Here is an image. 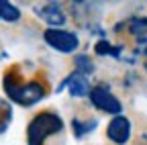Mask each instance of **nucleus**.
I'll list each match as a JSON object with an SVG mask.
<instances>
[{"mask_svg":"<svg viewBox=\"0 0 147 145\" xmlns=\"http://www.w3.org/2000/svg\"><path fill=\"white\" fill-rule=\"evenodd\" d=\"M63 129V121L59 119V115H55L51 111L39 113L31 123H29V129H27V143L29 145H45V141L59 133Z\"/></svg>","mask_w":147,"mask_h":145,"instance_id":"1","label":"nucleus"},{"mask_svg":"<svg viewBox=\"0 0 147 145\" xmlns=\"http://www.w3.org/2000/svg\"><path fill=\"white\" fill-rule=\"evenodd\" d=\"M4 90L12 102L23 104V106H31L35 102H39L45 96V88L39 82H10L8 78H4Z\"/></svg>","mask_w":147,"mask_h":145,"instance_id":"2","label":"nucleus"},{"mask_svg":"<svg viewBox=\"0 0 147 145\" xmlns=\"http://www.w3.org/2000/svg\"><path fill=\"white\" fill-rule=\"evenodd\" d=\"M43 39H45V43L51 49L59 51V53H71V51H76L78 45H80L78 35L71 33V31H63V29H47L45 35H43Z\"/></svg>","mask_w":147,"mask_h":145,"instance_id":"3","label":"nucleus"},{"mask_svg":"<svg viewBox=\"0 0 147 145\" xmlns=\"http://www.w3.org/2000/svg\"><path fill=\"white\" fill-rule=\"evenodd\" d=\"M90 100H92V104H94L98 111L117 115V117H119V113H121V102H119V98H115L106 88H100V86H98V88H94V90H90Z\"/></svg>","mask_w":147,"mask_h":145,"instance_id":"4","label":"nucleus"},{"mask_svg":"<svg viewBox=\"0 0 147 145\" xmlns=\"http://www.w3.org/2000/svg\"><path fill=\"white\" fill-rule=\"evenodd\" d=\"M106 135H108L110 141H115V143L123 145V143L129 141V137H131V123H129L125 117L119 115V117H115L113 121L108 123V127H106Z\"/></svg>","mask_w":147,"mask_h":145,"instance_id":"5","label":"nucleus"},{"mask_svg":"<svg viewBox=\"0 0 147 145\" xmlns=\"http://www.w3.org/2000/svg\"><path fill=\"white\" fill-rule=\"evenodd\" d=\"M35 10H37V14H39V19H41V21H45V23H49V25H51V29H53V27H57V25H63V23H65V14H63V10H61L57 4L47 2V4L37 6Z\"/></svg>","mask_w":147,"mask_h":145,"instance_id":"6","label":"nucleus"},{"mask_svg":"<svg viewBox=\"0 0 147 145\" xmlns=\"http://www.w3.org/2000/svg\"><path fill=\"white\" fill-rule=\"evenodd\" d=\"M67 88H69V94L71 96H84L90 92V88H88V80L84 74H80V71H76V74H71L67 80Z\"/></svg>","mask_w":147,"mask_h":145,"instance_id":"7","label":"nucleus"},{"mask_svg":"<svg viewBox=\"0 0 147 145\" xmlns=\"http://www.w3.org/2000/svg\"><path fill=\"white\" fill-rule=\"evenodd\" d=\"M2 2V19L8 21V23H14L21 19V10H18L16 6H12L10 2H4V0H0Z\"/></svg>","mask_w":147,"mask_h":145,"instance_id":"8","label":"nucleus"},{"mask_svg":"<svg viewBox=\"0 0 147 145\" xmlns=\"http://www.w3.org/2000/svg\"><path fill=\"white\" fill-rule=\"evenodd\" d=\"M10 117H12V115H10V106H8L4 100H0V133L8 127Z\"/></svg>","mask_w":147,"mask_h":145,"instance_id":"9","label":"nucleus"},{"mask_svg":"<svg viewBox=\"0 0 147 145\" xmlns=\"http://www.w3.org/2000/svg\"><path fill=\"white\" fill-rule=\"evenodd\" d=\"M0 19H2V2H0Z\"/></svg>","mask_w":147,"mask_h":145,"instance_id":"10","label":"nucleus"}]
</instances>
